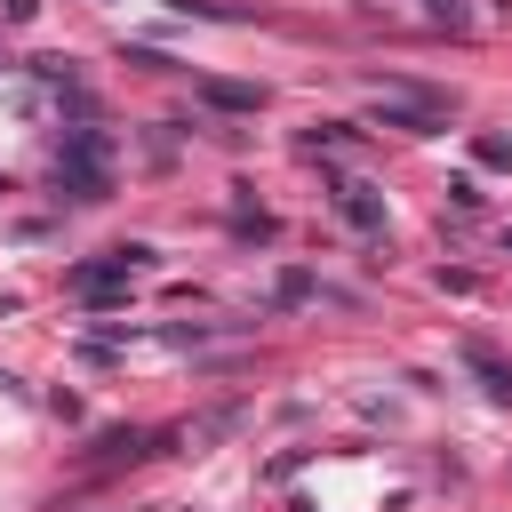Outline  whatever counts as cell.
<instances>
[{"instance_id":"5b68a950","label":"cell","mask_w":512,"mask_h":512,"mask_svg":"<svg viewBox=\"0 0 512 512\" xmlns=\"http://www.w3.org/2000/svg\"><path fill=\"white\" fill-rule=\"evenodd\" d=\"M200 104H216V112H264V88H240V80H200Z\"/></svg>"},{"instance_id":"7a4b0ae2","label":"cell","mask_w":512,"mask_h":512,"mask_svg":"<svg viewBox=\"0 0 512 512\" xmlns=\"http://www.w3.org/2000/svg\"><path fill=\"white\" fill-rule=\"evenodd\" d=\"M136 272H144V248H112V256H96V264H80V272H72V296L104 304V296H120Z\"/></svg>"},{"instance_id":"3957f363","label":"cell","mask_w":512,"mask_h":512,"mask_svg":"<svg viewBox=\"0 0 512 512\" xmlns=\"http://www.w3.org/2000/svg\"><path fill=\"white\" fill-rule=\"evenodd\" d=\"M56 184H64L72 200H96V192H104V144H96V136H72V152L56 160Z\"/></svg>"},{"instance_id":"277c9868","label":"cell","mask_w":512,"mask_h":512,"mask_svg":"<svg viewBox=\"0 0 512 512\" xmlns=\"http://www.w3.org/2000/svg\"><path fill=\"white\" fill-rule=\"evenodd\" d=\"M336 208H344V224H352V232H384V200H376L360 176H344V184H336Z\"/></svg>"},{"instance_id":"8992f818","label":"cell","mask_w":512,"mask_h":512,"mask_svg":"<svg viewBox=\"0 0 512 512\" xmlns=\"http://www.w3.org/2000/svg\"><path fill=\"white\" fill-rule=\"evenodd\" d=\"M472 368H480V376H488V392H496V400H512V368H504V360H488V352H480V344H472Z\"/></svg>"},{"instance_id":"52a82bcc","label":"cell","mask_w":512,"mask_h":512,"mask_svg":"<svg viewBox=\"0 0 512 512\" xmlns=\"http://www.w3.org/2000/svg\"><path fill=\"white\" fill-rule=\"evenodd\" d=\"M480 160H512V136H488V144H480Z\"/></svg>"},{"instance_id":"6da1fadb","label":"cell","mask_w":512,"mask_h":512,"mask_svg":"<svg viewBox=\"0 0 512 512\" xmlns=\"http://www.w3.org/2000/svg\"><path fill=\"white\" fill-rule=\"evenodd\" d=\"M376 112L392 120V128H440L448 120V96H432V88H408V80H376Z\"/></svg>"}]
</instances>
